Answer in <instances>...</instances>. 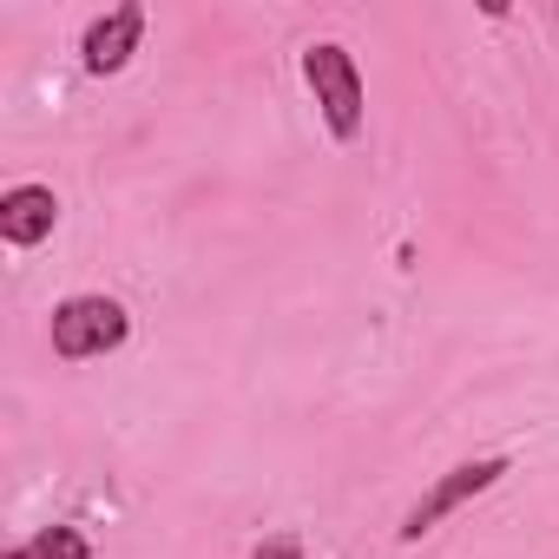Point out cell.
<instances>
[{
	"label": "cell",
	"instance_id": "obj_1",
	"mask_svg": "<svg viewBox=\"0 0 559 559\" xmlns=\"http://www.w3.org/2000/svg\"><path fill=\"white\" fill-rule=\"evenodd\" d=\"M47 336H53V356H60V362H93V356H112V349L132 336V317H126V304H119V297L80 290V297L53 304Z\"/></svg>",
	"mask_w": 559,
	"mask_h": 559
},
{
	"label": "cell",
	"instance_id": "obj_5",
	"mask_svg": "<svg viewBox=\"0 0 559 559\" xmlns=\"http://www.w3.org/2000/svg\"><path fill=\"white\" fill-rule=\"evenodd\" d=\"M53 224H60V198H53V185H14V191H0V237H8L14 250L47 243Z\"/></svg>",
	"mask_w": 559,
	"mask_h": 559
},
{
	"label": "cell",
	"instance_id": "obj_2",
	"mask_svg": "<svg viewBox=\"0 0 559 559\" xmlns=\"http://www.w3.org/2000/svg\"><path fill=\"white\" fill-rule=\"evenodd\" d=\"M304 80H310V93L323 106V126L343 145L362 139V73H356V53L336 47V40H317V47H304Z\"/></svg>",
	"mask_w": 559,
	"mask_h": 559
},
{
	"label": "cell",
	"instance_id": "obj_4",
	"mask_svg": "<svg viewBox=\"0 0 559 559\" xmlns=\"http://www.w3.org/2000/svg\"><path fill=\"white\" fill-rule=\"evenodd\" d=\"M139 40H145V8H139V0H126V8H112V14H99V21L86 27L80 60H86V73H93V80L126 73V60L139 53Z\"/></svg>",
	"mask_w": 559,
	"mask_h": 559
},
{
	"label": "cell",
	"instance_id": "obj_3",
	"mask_svg": "<svg viewBox=\"0 0 559 559\" xmlns=\"http://www.w3.org/2000/svg\"><path fill=\"white\" fill-rule=\"evenodd\" d=\"M500 474H507V461H500V454H480V461H461V467H448V474H441V480H435V487H428L415 507H408V520H402V539H421V533H435L448 513H461L467 500H480V493H487Z\"/></svg>",
	"mask_w": 559,
	"mask_h": 559
},
{
	"label": "cell",
	"instance_id": "obj_6",
	"mask_svg": "<svg viewBox=\"0 0 559 559\" xmlns=\"http://www.w3.org/2000/svg\"><path fill=\"white\" fill-rule=\"evenodd\" d=\"M0 559H93V539H86L80 526H40L34 539L8 546Z\"/></svg>",
	"mask_w": 559,
	"mask_h": 559
},
{
	"label": "cell",
	"instance_id": "obj_7",
	"mask_svg": "<svg viewBox=\"0 0 559 559\" xmlns=\"http://www.w3.org/2000/svg\"><path fill=\"white\" fill-rule=\"evenodd\" d=\"M250 559H304V539H297V533H270Z\"/></svg>",
	"mask_w": 559,
	"mask_h": 559
}]
</instances>
